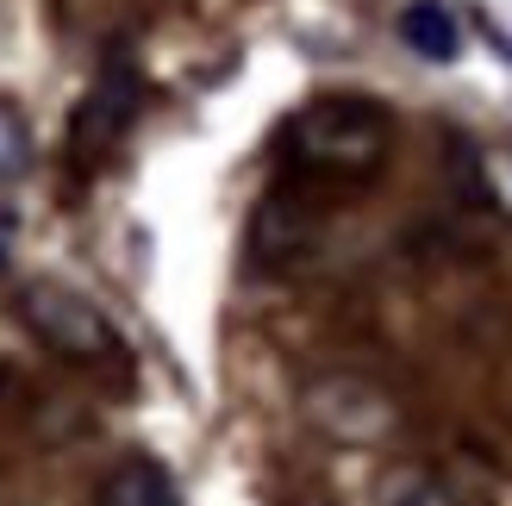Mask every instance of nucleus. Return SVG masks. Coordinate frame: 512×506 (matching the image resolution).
<instances>
[{
  "label": "nucleus",
  "instance_id": "0eeeda50",
  "mask_svg": "<svg viewBox=\"0 0 512 506\" xmlns=\"http://www.w3.org/2000/svg\"><path fill=\"white\" fill-rule=\"evenodd\" d=\"M400 44L413 50V57H425V63H450L463 32H456V13L444 0H406L400 7Z\"/></svg>",
  "mask_w": 512,
  "mask_h": 506
},
{
  "label": "nucleus",
  "instance_id": "6e6552de",
  "mask_svg": "<svg viewBox=\"0 0 512 506\" xmlns=\"http://www.w3.org/2000/svg\"><path fill=\"white\" fill-rule=\"evenodd\" d=\"M375 494H381V506H469L463 494H456L450 475L431 469V463H394V469H381Z\"/></svg>",
  "mask_w": 512,
  "mask_h": 506
},
{
  "label": "nucleus",
  "instance_id": "1a4fd4ad",
  "mask_svg": "<svg viewBox=\"0 0 512 506\" xmlns=\"http://www.w3.org/2000/svg\"><path fill=\"white\" fill-rule=\"evenodd\" d=\"M25 169H32V125L13 100H0V188H13Z\"/></svg>",
  "mask_w": 512,
  "mask_h": 506
},
{
  "label": "nucleus",
  "instance_id": "f257e3e1",
  "mask_svg": "<svg viewBox=\"0 0 512 506\" xmlns=\"http://www.w3.org/2000/svg\"><path fill=\"white\" fill-rule=\"evenodd\" d=\"M388 150H394V119L381 100H363V94L306 100L281 125V157H288L294 182H325V188L369 182V175H381Z\"/></svg>",
  "mask_w": 512,
  "mask_h": 506
},
{
  "label": "nucleus",
  "instance_id": "f03ea898",
  "mask_svg": "<svg viewBox=\"0 0 512 506\" xmlns=\"http://www.w3.org/2000/svg\"><path fill=\"white\" fill-rule=\"evenodd\" d=\"M19 319H25V332H32L44 350H57V357H69V363H113V357H125V338L107 319V307H94L82 288L50 282V275L19 288Z\"/></svg>",
  "mask_w": 512,
  "mask_h": 506
},
{
  "label": "nucleus",
  "instance_id": "9d476101",
  "mask_svg": "<svg viewBox=\"0 0 512 506\" xmlns=\"http://www.w3.org/2000/svg\"><path fill=\"white\" fill-rule=\"evenodd\" d=\"M506 182H512V163H506Z\"/></svg>",
  "mask_w": 512,
  "mask_h": 506
},
{
  "label": "nucleus",
  "instance_id": "20e7f679",
  "mask_svg": "<svg viewBox=\"0 0 512 506\" xmlns=\"http://www.w3.org/2000/svg\"><path fill=\"white\" fill-rule=\"evenodd\" d=\"M325 244V207L313 200V182H281L250 213V269L256 275H294L319 257Z\"/></svg>",
  "mask_w": 512,
  "mask_h": 506
},
{
  "label": "nucleus",
  "instance_id": "423d86ee",
  "mask_svg": "<svg viewBox=\"0 0 512 506\" xmlns=\"http://www.w3.org/2000/svg\"><path fill=\"white\" fill-rule=\"evenodd\" d=\"M94 506H182V494H175L169 469L157 457H125L100 475Z\"/></svg>",
  "mask_w": 512,
  "mask_h": 506
},
{
  "label": "nucleus",
  "instance_id": "7ed1b4c3",
  "mask_svg": "<svg viewBox=\"0 0 512 506\" xmlns=\"http://www.w3.org/2000/svg\"><path fill=\"white\" fill-rule=\"evenodd\" d=\"M138 100H144V82H138V63L113 50L100 75L88 82V94L75 100V119H69V169H100L125 144L138 119Z\"/></svg>",
  "mask_w": 512,
  "mask_h": 506
},
{
  "label": "nucleus",
  "instance_id": "39448f33",
  "mask_svg": "<svg viewBox=\"0 0 512 506\" xmlns=\"http://www.w3.org/2000/svg\"><path fill=\"white\" fill-rule=\"evenodd\" d=\"M306 413H313V425H325L331 438H350V444H375L400 425L394 400L375 382H363V375H325V382H313L306 388Z\"/></svg>",
  "mask_w": 512,
  "mask_h": 506
}]
</instances>
